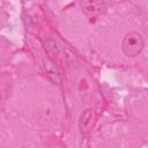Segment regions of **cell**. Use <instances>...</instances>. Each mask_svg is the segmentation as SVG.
<instances>
[{"label": "cell", "instance_id": "cell-1", "mask_svg": "<svg viewBox=\"0 0 148 148\" xmlns=\"http://www.w3.org/2000/svg\"><path fill=\"white\" fill-rule=\"evenodd\" d=\"M145 46L143 37L136 32V31H130L127 32L121 42V50L125 53V56L130 58H134L139 56Z\"/></svg>", "mask_w": 148, "mask_h": 148}, {"label": "cell", "instance_id": "cell-2", "mask_svg": "<svg viewBox=\"0 0 148 148\" xmlns=\"http://www.w3.org/2000/svg\"><path fill=\"white\" fill-rule=\"evenodd\" d=\"M106 2L105 1H81L80 6L82 8V10L88 15V16H97L101 15L102 13L105 12L106 9Z\"/></svg>", "mask_w": 148, "mask_h": 148}, {"label": "cell", "instance_id": "cell-3", "mask_svg": "<svg viewBox=\"0 0 148 148\" xmlns=\"http://www.w3.org/2000/svg\"><path fill=\"white\" fill-rule=\"evenodd\" d=\"M95 111L92 109L84 110L79 118V130L82 134H88L95 125Z\"/></svg>", "mask_w": 148, "mask_h": 148}, {"label": "cell", "instance_id": "cell-4", "mask_svg": "<svg viewBox=\"0 0 148 148\" xmlns=\"http://www.w3.org/2000/svg\"><path fill=\"white\" fill-rule=\"evenodd\" d=\"M43 68L46 73L47 79L53 83V84H60L61 83V76L60 73L57 68V66L54 65V62L49 59V58H43Z\"/></svg>", "mask_w": 148, "mask_h": 148}, {"label": "cell", "instance_id": "cell-5", "mask_svg": "<svg viewBox=\"0 0 148 148\" xmlns=\"http://www.w3.org/2000/svg\"><path fill=\"white\" fill-rule=\"evenodd\" d=\"M46 47H47L52 53L59 54V52H60V46H59V44H58L57 42L52 40V39H47V42H46Z\"/></svg>", "mask_w": 148, "mask_h": 148}]
</instances>
